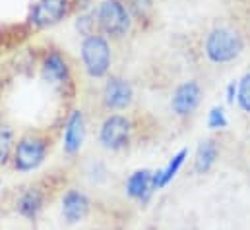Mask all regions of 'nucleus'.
<instances>
[{
    "label": "nucleus",
    "instance_id": "obj_1",
    "mask_svg": "<svg viewBox=\"0 0 250 230\" xmlns=\"http://www.w3.org/2000/svg\"><path fill=\"white\" fill-rule=\"evenodd\" d=\"M204 51L206 57L215 64H223V62H231L241 55L243 51V39L237 31L229 29V27H215L209 31V35L206 37L204 43Z\"/></svg>",
    "mask_w": 250,
    "mask_h": 230
},
{
    "label": "nucleus",
    "instance_id": "obj_2",
    "mask_svg": "<svg viewBox=\"0 0 250 230\" xmlns=\"http://www.w3.org/2000/svg\"><path fill=\"white\" fill-rule=\"evenodd\" d=\"M82 58L89 76L101 77L111 64V51L107 41L99 35H89L82 45Z\"/></svg>",
    "mask_w": 250,
    "mask_h": 230
},
{
    "label": "nucleus",
    "instance_id": "obj_3",
    "mask_svg": "<svg viewBox=\"0 0 250 230\" xmlns=\"http://www.w3.org/2000/svg\"><path fill=\"white\" fill-rule=\"evenodd\" d=\"M47 155V141L41 137H23L20 139V143H16L14 149V165L18 171L21 172H29L35 171Z\"/></svg>",
    "mask_w": 250,
    "mask_h": 230
},
{
    "label": "nucleus",
    "instance_id": "obj_4",
    "mask_svg": "<svg viewBox=\"0 0 250 230\" xmlns=\"http://www.w3.org/2000/svg\"><path fill=\"white\" fill-rule=\"evenodd\" d=\"M99 23L101 27L113 35V37H123L128 27H130V19H128V12L123 6V2L119 0H105L99 8Z\"/></svg>",
    "mask_w": 250,
    "mask_h": 230
},
{
    "label": "nucleus",
    "instance_id": "obj_5",
    "mask_svg": "<svg viewBox=\"0 0 250 230\" xmlns=\"http://www.w3.org/2000/svg\"><path fill=\"white\" fill-rule=\"evenodd\" d=\"M101 143L107 147V149H123L126 143H128V137H130V122L128 118L121 115H113L109 116L103 126H101Z\"/></svg>",
    "mask_w": 250,
    "mask_h": 230
},
{
    "label": "nucleus",
    "instance_id": "obj_6",
    "mask_svg": "<svg viewBox=\"0 0 250 230\" xmlns=\"http://www.w3.org/2000/svg\"><path fill=\"white\" fill-rule=\"evenodd\" d=\"M200 97H202L200 85L196 81H185L173 93L171 107L179 116H187L196 111V107L200 105Z\"/></svg>",
    "mask_w": 250,
    "mask_h": 230
},
{
    "label": "nucleus",
    "instance_id": "obj_7",
    "mask_svg": "<svg viewBox=\"0 0 250 230\" xmlns=\"http://www.w3.org/2000/svg\"><path fill=\"white\" fill-rule=\"evenodd\" d=\"M89 211V199L78 190H68L62 197V217L68 225H76L85 219Z\"/></svg>",
    "mask_w": 250,
    "mask_h": 230
},
{
    "label": "nucleus",
    "instance_id": "obj_8",
    "mask_svg": "<svg viewBox=\"0 0 250 230\" xmlns=\"http://www.w3.org/2000/svg\"><path fill=\"white\" fill-rule=\"evenodd\" d=\"M66 12V0H39L33 8L31 21L39 27L57 23Z\"/></svg>",
    "mask_w": 250,
    "mask_h": 230
},
{
    "label": "nucleus",
    "instance_id": "obj_9",
    "mask_svg": "<svg viewBox=\"0 0 250 230\" xmlns=\"http://www.w3.org/2000/svg\"><path fill=\"white\" fill-rule=\"evenodd\" d=\"M155 186H153V172L144 169V171H136L128 178L126 182V193L132 197V199H138L142 203H146L151 193H153Z\"/></svg>",
    "mask_w": 250,
    "mask_h": 230
},
{
    "label": "nucleus",
    "instance_id": "obj_10",
    "mask_svg": "<svg viewBox=\"0 0 250 230\" xmlns=\"http://www.w3.org/2000/svg\"><path fill=\"white\" fill-rule=\"evenodd\" d=\"M132 101V87L130 83L121 79V77H113L107 87H105V103L111 109H125Z\"/></svg>",
    "mask_w": 250,
    "mask_h": 230
},
{
    "label": "nucleus",
    "instance_id": "obj_11",
    "mask_svg": "<svg viewBox=\"0 0 250 230\" xmlns=\"http://www.w3.org/2000/svg\"><path fill=\"white\" fill-rule=\"evenodd\" d=\"M83 116L80 111L72 113L68 124H66V134H64V151L68 155H74L80 151L83 143Z\"/></svg>",
    "mask_w": 250,
    "mask_h": 230
},
{
    "label": "nucleus",
    "instance_id": "obj_12",
    "mask_svg": "<svg viewBox=\"0 0 250 230\" xmlns=\"http://www.w3.org/2000/svg\"><path fill=\"white\" fill-rule=\"evenodd\" d=\"M219 157V147L213 139H206L198 145L196 151V159H194V171L198 174H208L211 171V167L215 165Z\"/></svg>",
    "mask_w": 250,
    "mask_h": 230
},
{
    "label": "nucleus",
    "instance_id": "obj_13",
    "mask_svg": "<svg viewBox=\"0 0 250 230\" xmlns=\"http://www.w3.org/2000/svg\"><path fill=\"white\" fill-rule=\"evenodd\" d=\"M187 157H188V149H181L177 155H173V159L169 161V165H167L165 169L153 172V186H155V190L165 188V186L177 176V172L181 171V167L185 165V159H187Z\"/></svg>",
    "mask_w": 250,
    "mask_h": 230
},
{
    "label": "nucleus",
    "instance_id": "obj_14",
    "mask_svg": "<svg viewBox=\"0 0 250 230\" xmlns=\"http://www.w3.org/2000/svg\"><path fill=\"white\" fill-rule=\"evenodd\" d=\"M41 207H43V193L39 192V190H27L21 197H20V201H18V211H20V215H23V217H29V219H33L39 211H41Z\"/></svg>",
    "mask_w": 250,
    "mask_h": 230
},
{
    "label": "nucleus",
    "instance_id": "obj_15",
    "mask_svg": "<svg viewBox=\"0 0 250 230\" xmlns=\"http://www.w3.org/2000/svg\"><path fill=\"white\" fill-rule=\"evenodd\" d=\"M66 74H68L66 62L59 55H51V57L45 60V66H43L45 79H49L53 83H61L62 79H66Z\"/></svg>",
    "mask_w": 250,
    "mask_h": 230
},
{
    "label": "nucleus",
    "instance_id": "obj_16",
    "mask_svg": "<svg viewBox=\"0 0 250 230\" xmlns=\"http://www.w3.org/2000/svg\"><path fill=\"white\" fill-rule=\"evenodd\" d=\"M237 101H239V107L250 113V72L243 76V79L239 81V93H237Z\"/></svg>",
    "mask_w": 250,
    "mask_h": 230
},
{
    "label": "nucleus",
    "instance_id": "obj_17",
    "mask_svg": "<svg viewBox=\"0 0 250 230\" xmlns=\"http://www.w3.org/2000/svg\"><path fill=\"white\" fill-rule=\"evenodd\" d=\"M208 126L211 130H223L227 126V116H225V111L221 107H213L208 115Z\"/></svg>",
    "mask_w": 250,
    "mask_h": 230
},
{
    "label": "nucleus",
    "instance_id": "obj_18",
    "mask_svg": "<svg viewBox=\"0 0 250 230\" xmlns=\"http://www.w3.org/2000/svg\"><path fill=\"white\" fill-rule=\"evenodd\" d=\"M12 151V132L8 128L0 130V163H6Z\"/></svg>",
    "mask_w": 250,
    "mask_h": 230
},
{
    "label": "nucleus",
    "instance_id": "obj_19",
    "mask_svg": "<svg viewBox=\"0 0 250 230\" xmlns=\"http://www.w3.org/2000/svg\"><path fill=\"white\" fill-rule=\"evenodd\" d=\"M89 25H91V18L83 16V18L78 19V29H80L82 33H85V35H89Z\"/></svg>",
    "mask_w": 250,
    "mask_h": 230
},
{
    "label": "nucleus",
    "instance_id": "obj_20",
    "mask_svg": "<svg viewBox=\"0 0 250 230\" xmlns=\"http://www.w3.org/2000/svg\"><path fill=\"white\" fill-rule=\"evenodd\" d=\"M237 93H239V85H237L235 81H231L229 87H227V103H235Z\"/></svg>",
    "mask_w": 250,
    "mask_h": 230
}]
</instances>
